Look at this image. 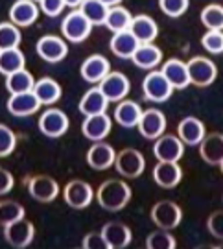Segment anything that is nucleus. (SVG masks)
<instances>
[{
	"instance_id": "obj_1",
	"label": "nucleus",
	"mask_w": 223,
	"mask_h": 249,
	"mask_svg": "<svg viewBox=\"0 0 223 249\" xmlns=\"http://www.w3.org/2000/svg\"><path fill=\"white\" fill-rule=\"evenodd\" d=\"M131 187L122 179H105L94 192L98 205L107 213H118L131 201Z\"/></svg>"
},
{
	"instance_id": "obj_2",
	"label": "nucleus",
	"mask_w": 223,
	"mask_h": 249,
	"mask_svg": "<svg viewBox=\"0 0 223 249\" xmlns=\"http://www.w3.org/2000/svg\"><path fill=\"white\" fill-rule=\"evenodd\" d=\"M173 87L170 85V81L166 80V76L162 74V71L153 69L148 72V76H144L142 80V94L146 102L152 104H164L172 98Z\"/></svg>"
},
{
	"instance_id": "obj_3",
	"label": "nucleus",
	"mask_w": 223,
	"mask_h": 249,
	"mask_svg": "<svg viewBox=\"0 0 223 249\" xmlns=\"http://www.w3.org/2000/svg\"><path fill=\"white\" fill-rule=\"evenodd\" d=\"M90 32H92V24L78 8L72 9L70 13L61 20L63 39L69 41V43H74V45L83 43L85 39H89Z\"/></svg>"
},
{
	"instance_id": "obj_4",
	"label": "nucleus",
	"mask_w": 223,
	"mask_h": 249,
	"mask_svg": "<svg viewBox=\"0 0 223 249\" xmlns=\"http://www.w3.org/2000/svg\"><path fill=\"white\" fill-rule=\"evenodd\" d=\"M188 78L190 83L196 87H208L218 78V67L210 57L205 55H194L190 61H187Z\"/></svg>"
},
{
	"instance_id": "obj_5",
	"label": "nucleus",
	"mask_w": 223,
	"mask_h": 249,
	"mask_svg": "<svg viewBox=\"0 0 223 249\" xmlns=\"http://www.w3.org/2000/svg\"><path fill=\"white\" fill-rule=\"evenodd\" d=\"M69 127H70L69 116L57 107H48L39 116V131L48 139H59L69 131Z\"/></svg>"
},
{
	"instance_id": "obj_6",
	"label": "nucleus",
	"mask_w": 223,
	"mask_h": 249,
	"mask_svg": "<svg viewBox=\"0 0 223 249\" xmlns=\"http://www.w3.org/2000/svg\"><path fill=\"white\" fill-rule=\"evenodd\" d=\"M63 199L70 209H87L94 199V188L83 179H72L63 188Z\"/></svg>"
},
{
	"instance_id": "obj_7",
	"label": "nucleus",
	"mask_w": 223,
	"mask_h": 249,
	"mask_svg": "<svg viewBox=\"0 0 223 249\" xmlns=\"http://www.w3.org/2000/svg\"><path fill=\"white\" fill-rule=\"evenodd\" d=\"M116 172L125 179H137L140 178L146 170V159L138 150L125 148L120 153H116L115 160Z\"/></svg>"
},
{
	"instance_id": "obj_8",
	"label": "nucleus",
	"mask_w": 223,
	"mask_h": 249,
	"mask_svg": "<svg viewBox=\"0 0 223 249\" xmlns=\"http://www.w3.org/2000/svg\"><path fill=\"white\" fill-rule=\"evenodd\" d=\"M152 222L161 227V229H175L179 227V223L183 220V211L175 201H170V199H162L152 207V213H150Z\"/></svg>"
},
{
	"instance_id": "obj_9",
	"label": "nucleus",
	"mask_w": 223,
	"mask_h": 249,
	"mask_svg": "<svg viewBox=\"0 0 223 249\" xmlns=\"http://www.w3.org/2000/svg\"><path fill=\"white\" fill-rule=\"evenodd\" d=\"M98 87L105 94L109 104H118L124 98H127V94L131 90V81L127 80V76L124 72L111 71L103 80L100 81Z\"/></svg>"
},
{
	"instance_id": "obj_10",
	"label": "nucleus",
	"mask_w": 223,
	"mask_h": 249,
	"mask_svg": "<svg viewBox=\"0 0 223 249\" xmlns=\"http://www.w3.org/2000/svg\"><path fill=\"white\" fill-rule=\"evenodd\" d=\"M34 238H35V227L32 222H28L26 218H20L17 222L4 225V240L8 242L11 248L24 249L34 242Z\"/></svg>"
},
{
	"instance_id": "obj_11",
	"label": "nucleus",
	"mask_w": 223,
	"mask_h": 249,
	"mask_svg": "<svg viewBox=\"0 0 223 249\" xmlns=\"http://www.w3.org/2000/svg\"><path fill=\"white\" fill-rule=\"evenodd\" d=\"M28 194L39 203H52L59 196V185L50 176H32L26 179Z\"/></svg>"
},
{
	"instance_id": "obj_12",
	"label": "nucleus",
	"mask_w": 223,
	"mask_h": 249,
	"mask_svg": "<svg viewBox=\"0 0 223 249\" xmlns=\"http://www.w3.org/2000/svg\"><path fill=\"white\" fill-rule=\"evenodd\" d=\"M153 155L157 160H168V162H179L185 155V142L177 135L162 133L153 142Z\"/></svg>"
},
{
	"instance_id": "obj_13",
	"label": "nucleus",
	"mask_w": 223,
	"mask_h": 249,
	"mask_svg": "<svg viewBox=\"0 0 223 249\" xmlns=\"http://www.w3.org/2000/svg\"><path fill=\"white\" fill-rule=\"evenodd\" d=\"M37 55L46 63H59L69 53V43L59 36H43L35 45Z\"/></svg>"
},
{
	"instance_id": "obj_14",
	"label": "nucleus",
	"mask_w": 223,
	"mask_h": 249,
	"mask_svg": "<svg viewBox=\"0 0 223 249\" xmlns=\"http://www.w3.org/2000/svg\"><path fill=\"white\" fill-rule=\"evenodd\" d=\"M166 125H168V122H166V116H164L161 109L150 107V109L142 111V116H140L137 127H138V131H140L144 139L155 141L166 131Z\"/></svg>"
},
{
	"instance_id": "obj_15",
	"label": "nucleus",
	"mask_w": 223,
	"mask_h": 249,
	"mask_svg": "<svg viewBox=\"0 0 223 249\" xmlns=\"http://www.w3.org/2000/svg\"><path fill=\"white\" fill-rule=\"evenodd\" d=\"M41 8L34 0H17L9 8V20L18 28H28L35 24Z\"/></svg>"
},
{
	"instance_id": "obj_16",
	"label": "nucleus",
	"mask_w": 223,
	"mask_h": 249,
	"mask_svg": "<svg viewBox=\"0 0 223 249\" xmlns=\"http://www.w3.org/2000/svg\"><path fill=\"white\" fill-rule=\"evenodd\" d=\"M111 127H113V118L107 113H100V115L85 116V120L81 124V131L89 141L98 142L111 133Z\"/></svg>"
},
{
	"instance_id": "obj_17",
	"label": "nucleus",
	"mask_w": 223,
	"mask_h": 249,
	"mask_svg": "<svg viewBox=\"0 0 223 249\" xmlns=\"http://www.w3.org/2000/svg\"><path fill=\"white\" fill-rule=\"evenodd\" d=\"M116 160V151L111 144L103 142V141H98L94 142L87 151V164H89L92 170H109L111 166H115Z\"/></svg>"
},
{
	"instance_id": "obj_18",
	"label": "nucleus",
	"mask_w": 223,
	"mask_h": 249,
	"mask_svg": "<svg viewBox=\"0 0 223 249\" xmlns=\"http://www.w3.org/2000/svg\"><path fill=\"white\" fill-rule=\"evenodd\" d=\"M81 78L87 83H100L111 72V63L102 53H92L81 63Z\"/></svg>"
},
{
	"instance_id": "obj_19",
	"label": "nucleus",
	"mask_w": 223,
	"mask_h": 249,
	"mask_svg": "<svg viewBox=\"0 0 223 249\" xmlns=\"http://www.w3.org/2000/svg\"><path fill=\"white\" fill-rule=\"evenodd\" d=\"M8 107L9 115L13 116H32L35 115L41 107V102L37 100V96L34 94V90H28V92H18V94H11L8 100Z\"/></svg>"
},
{
	"instance_id": "obj_20",
	"label": "nucleus",
	"mask_w": 223,
	"mask_h": 249,
	"mask_svg": "<svg viewBox=\"0 0 223 249\" xmlns=\"http://www.w3.org/2000/svg\"><path fill=\"white\" fill-rule=\"evenodd\" d=\"M183 179V168L179 162H168V160H157L153 168V181L161 188H175Z\"/></svg>"
},
{
	"instance_id": "obj_21",
	"label": "nucleus",
	"mask_w": 223,
	"mask_h": 249,
	"mask_svg": "<svg viewBox=\"0 0 223 249\" xmlns=\"http://www.w3.org/2000/svg\"><path fill=\"white\" fill-rule=\"evenodd\" d=\"M102 236L105 238L109 249H124L131 244L133 232L122 222H109L102 227Z\"/></svg>"
},
{
	"instance_id": "obj_22",
	"label": "nucleus",
	"mask_w": 223,
	"mask_h": 249,
	"mask_svg": "<svg viewBox=\"0 0 223 249\" xmlns=\"http://www.w3.org/2000/svg\"><path fill=\"white\" fill-rule=\"evenodd\" d=\"M140 116H142V107H140V104L135 102V100H127V98L118 102L115 107V113H113V118H115L116 124L122 125V127H127V129L137 127Z\"/></svg>"
},
{
	"instance_id": "obj_23",
	"label": "nucleus",
	"mask_w": 223,
	"mask_h": 249,
	"mask_svg": "<svg viewBox=\"0 0 223 249\" xmlns=\"http://www.w3.org/2000/svg\"><path fill=\"white\" fill-rule=\"evenodd\" d=\"M199 155L210 166H220L223 160V135L222 133H208L203 137V141L197 144Z\"/></svg>"
},
{
	"instance_id": "obj_24",
	"label": "nucleus",
	"mask_w": 223,
	"mask_h": 249,
	"mask_svg": "<svg viewBox=\"0 0 223 249\" xmlns=\"http://www.w3.org/2000/svg\"><path fill=\"white\" fill-rule=\"evenodd\" d=\"M131 61L142 71H153L162 63V50L155 43H142L135 50Z\"/></svg>"
},
{
	"instance_id": "obj_25",
	"label": "nucleus",
	"mask_w": 223,
	"mask_h": 249,
	"mask_svg": "<svg viewBox=\"0 0 223 249\" xmlns=\"http://www.w3.org/2000/svg\"><path fill=\"white\" fill-rule=\"evenodd\" d=\"M205 135V124L196 116H187L177 125V137L185 142V146H197Z\"/></svg>"
},
{
	"instance_id": "obj_26",
	"label": "nucleus",
	"mask_w": 223,
	"mask_h": 249,
	"mask_svg": "<svg viewBox=\"0 0 223 249\" xmlns=\"http://www.w3.org/2000/svg\"><path fill=\"white\" fill-rule=\"evenodd\" d=\"M161 71H162V74L166 76V80L170 81V85L175 90L187 89L188 85H190L187 63L177 59V57H172V59L162 63Z\"/></svg>"
},
{
	"instance_id": "obj_27",
	"label": "nucleus",
	"mask_w": 223,
	"mask_h": 249,
	"mask_svg": "<svg viewBox=\"0 0 223 249\" xmlns=\"http://www.w3.org/2000/svg\"><path fill=\"white\" fill-rule=\"evenodd\" d=\"M109 100L105 98V94L100 90V87H90L80 100V113L83 116L90 115H100V113H107Z\"/></svg>"
},
{
	"instance_id": "obj_28",
	"label": "nucleus",
	"mask_w": 223,
	"mask_h": 249,
	"mask_svg": "<svg viewBox=\"0 0 223 249\" xmlns=\"http://www.w3.org/2000/svg\"><path fill=\"white\" fill-rule=\"evenodd\" d=\"M129 32L135 36V39L142 45V43H153L159 36V26L150 15H137L131 20Z\"/></svg>"
},
{
	"instance_id": "obj_29",
	"label": "nucleus",
	"mask_w": 223,
	"mask_h": 249,
	"mask_svg": "<svg viewBox=\"0 0 223 249\" xmlns=\"http://www.w3.org/2000/svg\"><path fill=\"white\" fill-rule=\"evenodd\" d=\"M138 45L140 43L135 39L133 34L129 30H125V32H116V34H113L109 48H111V52L115 53L116 57H120V59H131L135 50L138 48Z\"/></svg>"
},
{
	"instance_id": "obj_30",
	"label": "nucleus",
	"mask_w": 223,
	"mask_h": 249,
	"mask_svg": "<svg viewBox=\"0 0 223 249\" xmlns=\"http://www.w3.org/2000/svg\"><path fill=\"white\" fill-rule=\"evenodd\" d=\"M34 94L41 102V106H54V104L59 102L63 90L61 85L55 80H52V78H41V80H35Z\"/></svg>"
},
{
	"instance_id": "obj_31",
	"label": "nucleus",
	"mask_w": 223,
	"mask_h": 249,
	"mask_svg": "<svg viewBox=\"0 0 223 249\" xmlns=\"http://www.w3.org/2000/svg\"><path fill=\"white\" fill-rule=\"evenodd\" d=\"M131 20H133L131 11L120 4V6L109 8L107 18H105V24H103V26H107L113 34H116V32H125V30H129Z\"/></svg>"
},
{
	"instance_id": "obj_32",
	"label": "nucleus",
	"mask_w": 223,
	"mask_h": 249,
	"mask_svg": "<svg viewBox=\"0 0 223 249\" xmlns=\"http://www.w3.org/2000/svg\"><path fill=\"white\" fill-rule=\"evenodd\" d=\"M34 85H35V78L26 69H20V71L6 76V89H8L9 94H18V92L34 90Z\"/></svg>"
},
{
	"instance_id": "obj_33",
	"label": "nucleus",
	"mask_w": 223,
	"mask_h": 249,
	"mask_svg": "<svg viewBox=\"0 0 223 249\" xmlns=\"http://www.w3.org/2000/svg\"><path fill=\"white\" fill-rule=\"evenodd\" d=\"M24 67H26V57H24L20 48L0 50V74L9 76V74L20 71Z\"/></svg>"
},
{
	"instance_id": "obj_34",
	"label": "nucleus",
	"mask_w": 223,
	"mask_h": 249,
	"mask_svg": "<svg viewBox=\"0 0 223 249\" xmlns=\"http://www.w3.org/2000/svg\"><path fill=\"white\" fill-rule=\"evenodd\" d=\"M78 9L89 18V22L92 26H103L105 24L109 6H105L103 2H100V0H83Z\"/></svg>"
},
{
	"instance_id": "obj_35",
	"label": "nucleus",
	"mask_w": 223,
	"mask_h": 249,
	"mask_svg": "<svg viewBox=\"0 0 223 249\" xmlns=\"http://www.w3.org/2000/svg\"><path fill=\"white\" fill-rule=\"evenodd\" d=\"M20 218H26V209L15 199H2L0 201V225H8L17 222Z\"/></svg>"
},
{
	"instance_id": "obj_36",
	"label": "nucleus",
	"mask_w": 223,
	"mask_h": 249,
	"mask_svg": "<svg viewBox=\"0 0 223 249\" xmlns=\"http://www.w3.org/2000/svg\"><path fill=\"white\" fill-rule=\"evenodd\" d=\"M22 41V34L18 26H15L11 20L0 22V50H9V48H18Z\"/></svg>"
},
{
	"instance_id": "obj_37",
	"label": "nucleus",
	"mask_w": 223,
	"mask_h": 249,
	"mask_svg": "<svg viewBox=\"0 0 223 249\" xmlns=\"http://www.w3.org/2000/svg\"><path fill=\"white\" fill-rule=\"evenodd\" d=\"M146 248L148 249H175L177 248V242L175 236L168 231V229H157L148 234L146 238Z\"/></svg>"
},
{
	"instance_id": "obj_38",
	"label": "nucleus",
	"mask_w": 223,
	"mask_h": 249,
	"mask_svg": "<svg viewBox=\"0 0 223 249\" xmlns=\"http://www.w3.org/2000/svg\"><path fill=\"white\" fill-rule=\"evenodd\" d=\"M201 24L206 30H223V6L208 4L201 11Z\"/></svg>"
},
{
	"instance_id": "obj_39",
	"label": "nucleus",
	"mask_w": 223,
	"mask_h": 249,
	"mask_svg": "<svg viewBox=\"0 0 223 249\" xmlns=\"http://www.w3.org/2000/svg\"><path fill=\"white\" fill-rule=\"evenodd\" d=\"M201 45L208 53H223V30H206L201 37Z\"/></svg>"
},
{
	"instance_id": "obj_40",
	"label": "nucleus",
	"mask_w": 223,
	"mask_h": 249,
	"mask_svg": "<svg viewBox=\"0 0 223 249\" xmlns=\"http://www.w3.org/2000/svg\"><path fill=\"white\" fill-rule=\"evenodd\" d=\"M17 146V135L13 133V129H9V125L0 124V159L9 157Z\"/></svg>"
},
{
	"instance_id": "obj_41",
	"label": "nucleus",
	"mask_w": 223,
	"mask_h": 249,
	"mask_svg": "<svg viewBox=\"0 0 223 249\" xmlns=\"http://www.w3.org/2000/svg\"><path fill=\"white\" fill-rule=\"evenodd\" d=\"M188 6H190V0H159V8L162 13L173 18L187 13Z\"/></svg>"
},
{
	"instance_id": "obj_42",
	"label": "nucleus",
	"mask_w": 223,
	"mask_h": 249,
	"mask_svg": "<svg viewBox=\"0 0 223 249\" xmlns=\"http://www.w3.org/2000/svg\"><path fill=\"white\" fill-rule=\"evenodd\" d=\"M206 229H208L212 238L223 242V211H216V213H212L208 216Z\"/></svg>"
},
{
	"instance_id": "obj_43",
	"label": "nucleus",
	"mask_w": 223,
	"mask_h": 249,
	"mask_svg": "<svg viewBox=\"0 0 223 249\" xmlns=\"http://www.w3.org/2000/svg\"><path fill=\"white\" fill-rule=\"evenodd\" d=\"M39 8L48 17H57V15H61L63 11H65L67 4H65V0H41Z\"/></svg>"
},
{
	"instance_id": "obj_44",
	"label": "nucleus",
	"mask_w": 223,
	"mask_h": 249,
	"mask_svg": "<svg viewBox=\"0 0 223 249\" xmlns=\"http://www.w3.org/2000/svg\"><path fill=\"white\" fill-rule=\"evenodd\" d=\"M81 246L85 249H109L105 238L102 236V232L92 231L89 234H85V238L81 242Z\"/></svg>"
},
{
	"instance_id": "obj_45",
	"label": "nucleus",
	"mask_w": 223,
	"mask_h": 249,
	"mask_svg": "<svg viewBox=\"0 0 223 249\" xmlns=\"http://www.w3.org/2000/svg\"><path fill=\"white\" fill-rule=\"evenodd\" d=\"M13 187H15V178H13V174H11L9 170L0 166V196L9 194V192L13 190Z\"/></svg>"
},
{
	"instance_id": "obj_46",
	"label": "nucleus",
	"mask_w": 223,
	"mask_h": 249,
	"mask_svg": "<svg viewBox=\"0 0 223 249\" xmlns=\"http://www.w3.org/2000/svg\"><path fill=\"white\" fill-rule=\"evenodd\" d=\"M81 2H83V0H65V4H67V8H80L81 6Z\"/></svg>"
},
{
	"instance_id": "obj_47",
	"label": "nucleus",
	"mask_w": 223,
	"mask_h": 249,
	"mask_svg": "<svg viewBox=\"0 0 223 249\" xmlns=\"http://www.w3.org/2000/svg\"><path fill=\"white\" fill-rule=\"evenodd\" d=\"M100 2H103L105 6H109V8H113V6H120L124 0H100Z\"/></svg>"
},
{
	"instance_id": "obj_48",
	"label": "nucleus",
	"mask_w": 223,
	"mask_h": 249,
	"mask_svg": "<svg viewBox=\"0 0 223 249\" xmlns=\"http://www.w3.org/2000/svg\"><path fill=\"white\" fill-rule=\"evenodd\" d=\"M220 170H222V174H223V160L220 162Z\"/></svg>"
},
{
	"instance_id": "obj_49",
	"label": "nucleus",
	"mask_w": 223,
	"mask_h": 249,
	"mask_svg": "<svg viewBox=\"0 0 223 249\" xmlns=\"http://www.w3.org/2000/svg\"><path fill=\"white\" fill-rule=\"evenodd\" d=\"M34 2H41V0H34Z\"/></svg>"
},
{
	"instance_id": "obj_50",
	"label": "nucleus",
	"mask_w": 223,
	"mask_h": 249,
	"mask_svg": "<svg viewBox=\"0 0 223 249\" xmlns=\"http://www.w3.org/2000/svg\"><path fill=\"white\" fill-rule=\"evenodd\" d=\"M222 201H223V197H222Z\"/></svg>"
}]
</instances>
